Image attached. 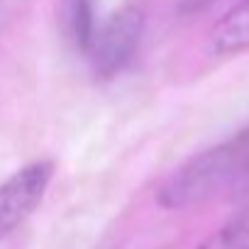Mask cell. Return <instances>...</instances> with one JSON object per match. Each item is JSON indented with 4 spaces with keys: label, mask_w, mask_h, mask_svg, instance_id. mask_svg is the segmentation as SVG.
Here are the masks:
<instances>
[{
    "label": "cell",
    "mask_w": 249,
    "mask_h": 249,
    "mask_svg": "<svg viewBox=\"0 0 249 249\" xmlns=\"http://www.w3.org/2000/svg\"><path fill=\"white\" fill-rule=\"evenodd\" d=\"M144 35V13L135 5L117 10L95 32L88 49L93 73L98 78H112L127 66Z\"/></svg>",
    "instance_id": "2"
},
{
    "label": "cell",
    "mask_w": 249,
    "mask_h": 249,
    "mask_svg": "<svg viewBox=\"0 0 249 249\" xmlns=\"http://www.w3.org/2000/svg\"><path fill=\"white\" fill-rule=\"evenodd\" d=\"M239 186H249V127L176 169L159 188L157 203L166 210H183Z\"/></svg>",
    "instance_id": "1"
},
{
    "label": "cell",
    "mask_w": 249,
    "mask_h": 249,
    "mask_svg": "<svg viewBox=\"0 0 249 249\" xmlns=\"http://www.w3.org/2000/svg\"><path fill=\"white\" fill-rule=\"evenodd\" d=\"M59 22H61L66 42L76 52L88 54L93 37H95V20H93L90 0H59Z\"/></svg>",
    "instance_id": "5"
},
{
    "label": "cell",
    "mask_w": 249,
    "mask_h": 249,
    "mask_svg": "<svg viewBox=\"0 0 249 249\" xmlns=\"http://www.w3.org/2000/svg\"><path fill=\"white\" fill-rule=\"evenodd\" d=\"M210 44L217 54H239L249 49V0H242L215 22Z\"/></svg>",
    "instance_id": "4"
},
{
    "label": "cell",
    "mask_w": 249,
    "mask_h": 249,
    "mask_svg": "<svg viewBox=\"0 0 249 249\" xmlns=\"http://www.w3.org/2000/svg\"><path fill=\"white\" fill-rule=\"evenodd\" d=\"M198 249H249V205L232 215Z\"/></svg>",
    "instance_id": "6"
},
{
    "label": "cell",
    "mask_w": 249,
    "mask_h": 249,
    "mask_svg": "<svg viewBox=\"0 0 249 249\" xmlns=\"http://www.w3.org/2000/svg\"><path fill=\"white\" fill-rule=\"evenodd\" d=\"M54 176V164L42 159L22 166L0 183V239L15 232L42 203Z\"/></svg>",
    "instance_id": "3"
}]
</instances>
